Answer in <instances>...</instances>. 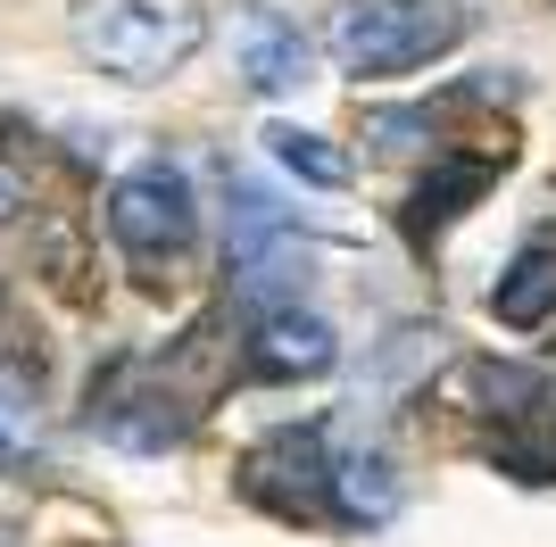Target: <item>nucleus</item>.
I'll return each instance as SVG.
<instances>
[{"mask_svg":"<svg viewBox=\"0 0 556 547\" xmlns=\"http://www.w3.org/2000/svg\"><path fill=\"white\" fill-rule=\"evenodd\" d=\"M208 42V17L191 0H92L75 9V50L116 84H166Z\"/></svg>","mask_w":556,"mask_h":547,"instance_id":"nucleus-1","label":"nucleus"},{"mask_svg":"<svg viewBox=\"0 0 556 547\" xmlns=\"http://www.w3.org/2000/svg\"><path fill=\"white\" fill-rule=\"evenodd\" d=\"M465 34L448 0H341L325 25V50L341 75H407L424 59H441Z\"/></svg>","mask_w":556,"mask_h":547,"instance_id":"nucleus-2","label":"nucleus"},{"mask_svg":"<svg viewBox=\"0 0 556 547\" xmlns=\"http://www.w3.org/2000/svg\"><path fill=\"white\" fill-rule=\"evenodd\" d=\"M225 266L241 291H300L307 282V241L300 225L282 216L257 182H232V207H225Z\"/></svg>","mask_w":556,"mask_h":547,"instance_id":"nucleus-3","label":"nucleus"},{"mask_svg":"<svg viewBox=\"0 0 556 547\" xmlns=\"http://www.w3.org/2000/svg\"><path fill=\"white\" fill-rule=\"evenodd\" d=\"M191 182L175 166H134V175H116L109 191V232L125 241L134 257H175L191 241Z\"/></svg>","mask_w":556,"mask_h":547,"instance_id":"nucleus-4","label":"nucleus"},{"mask_svg":"<svg viewBox=\"0 0 556 547\" xmlns=\"http://www.w3.org/2000/svg\"><path fill=\"white\" fill-rule=\"evenodd\" d=\"M241 489H250L266 514H325L332 506V465H325V440L316 432H275L257 440L250 465H241Z\"/></svg>","mask_w":556,"mask_h":547,"instance_id":"nucleus-5","label":"nucleus"},{"mask_svg":"<svg viewBox=\"0 0 556 547\" xmlns=\"http://www.w3.org/2000/svg\"><path fill=\"white\" fill-rule=\"evenodd\" d=\"M232 67H241V84H250V91L275 100V91H300L307 75H316V42H307L282 9L250 0V9H232Z\"/></svg>","mask_w":556,"mask_h":547,"instance_id":"nucleus-6","label":"nucleus"},{"mask_svg":"<svg viewBox=\"0 0 556 547\" xmlns=\"http://www.w3.org/2000/svg\"><path fill=\"white\" fill-rule=\"evenodd\" d=\"M332 357H341V341H332V323L316 316V307H266L257 316V341H250V373H266V382H316V373H332Z\"/></svg>","mask_w":556,"mask_h":547,"instance_id":"nucleus-7","label":"nucleus"},{"mask_svg":"<svg viewBox=\"0 0 556 547\" xmlns=\"http://www.w3.org/2000/svg\"><path fill=\"white\" fill-rule=\"evenodd\" d=\"M332 514L357 523V531L391 523V514H399V465L382 448H349L341 465H332Z\"/></svg>","mask_w":556,"mask_h":547,"instance_id":"nucleus-8","label":"nucleus"},{"mask_svg":"<svg viewBox=\"0 0 556 547\" xmlns=\"http://www.w3.org/2000/svg\"><path fill=\"white\" fill-rule=\"evenodd\" d=\"M441 398L465 415H532L548 398V382L523 365H457V373H441Z\"/></svg>","mask_w":556,"mask_h":547,"instance_id":"nucleus-9","label":"nucleus"},{"mask_svg":"<svg viewBox=\"0 0 556 547\" xmlns=\"http://www.w3.org/2000/svg\"><path fill=\"white\" fill-rule=\"evenodd\" d=\"M490 316L515 323V332H532V323L556 316V250H523L507 274H498V291H490Z\"/></svg>","mask_w":556,"mask_h":547,"instance_id":"nucleus-10","label":"nucleus"},{"mask_svg":"<svg viewBox=\"0 0 556 547\" xmlns=\"http://www.w3.org/2000/svg\"><path fill=\"white\" fill-rule=\"evenodd\" d=\"M266 158H275L282 175L316 182V191H341V182L357 175V166H349V150H341V141L307 133V125H266Z\"/></svg>","mask_w":556,"mask_h":547,"instance_id":"nucleus-11","label":"nucleus"},{"mask_svg":"<svg viewBox=\"0 0 556 547\" xmlns=\"http://www.w3.org/2000/svg\"><path fill=\"white\" fill-rule=\"evenodd\" d=\"M482 191H490V158H441L432 175L416 182V200H407V225L432 232V225H448L465 200H482Z\"/></svg>","mask_w":556,"mask_h":547,"instance_id":"nucleus-12","label":"nucleus"},{"mask_svg":"<svg viewBox=\"0 0 556 547\" xmlns=\"http://www.w3.org/2000/svg\"><path fill=\"white\" fill-rule=\"evenodd\" d=\"M25 456H34V407L17 382H0V465H25Z\"/></svg>","mask_w":556,"mask_h":547,"instance_id":"nucleus-13","label":"nucleus"},{"mask_svg":"<svg viewBox=\"0 0 556 547\" xmlns=\"http://www.w3.org/2000/svg\"><path fill=\"white\" fill-rule=\"evenodd\" d=\"M17 207H34V175H25L17 158H0V225H9Z\"/></svg>","mask_w":556,"mask_h":547,"instance_id":"nucleus-14","label":"nucleus"},{"mask_svg":"<svg viewBox=\"0 0 556 547\" xmlns=\"http://www.w3.org/2000/svg\"><path fill=\"white\" fill-rule=\"evenodd\" d=\"M0 547H17V539H9V531H0Z\"/></svg>","mask_w":556,"mask_h":547,"instance_id":"nucleus-15","label":"nucleus"}]
</instances>
